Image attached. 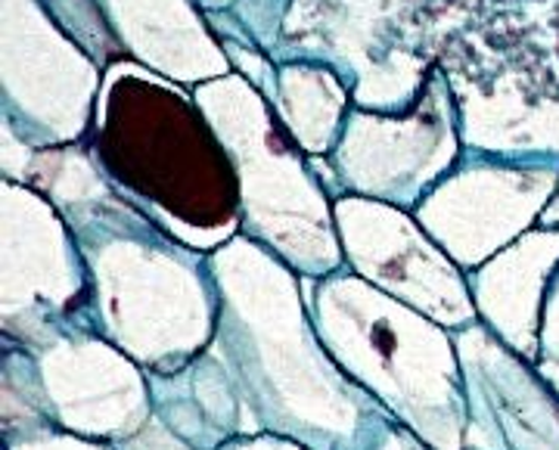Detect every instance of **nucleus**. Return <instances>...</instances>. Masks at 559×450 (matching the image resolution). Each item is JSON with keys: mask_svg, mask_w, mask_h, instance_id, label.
Instances as JSON below:
<instances>
[{"mask_svg": "<svg viewBox=\"0 0 559 450\" xmlns=\"http://www.w3.org/2000/svg\"><path fill=\"white\" fill-rule=\"evenodd\" d=\"M352 450H432L423 438H417L407 426H401L399 419H389L382 423L380 429L373 435H367L360 445H355Z\"/></svg>", "mask_w": 559, "mask_h": 450, "instance_id": "14", "label": "nucleus"}, {"mask_svg": "<svg viewBox=\"0 0 559 450\" xmlns=\"http://www.w3.org/2000/svg\"><path fill=\"white\" fill-rule=\"evenodd\" d=\"M28 352L57 429L121 445L156 416L146 370L97 327H69Z\"/></svg>", "mask_w": 559, "mask_h": 450, "instance_id": "7", "label": "nucleus"}, {"mask_svg": "<svg viewBox=\"0 0 559 450\" xmlns=\"http://www.w3.org/2000/svg\"><path fill=\"white\" fill-rule=\"evenodd\" d=\"M559 258V236H522L466 274L479 323L528 364H538L547 276Z\"/></svg>", "mask_w": 559, "mask_h": 450, "instance_id": "10", "label": "nucleus"}, {"mask_svg": "<svg viewBox=\"0 0 559 450\" xmlns=\"http://www.w3.org/2000/svg\"><path fill=\"white\" fill-rule=\"evenodd\" d=\"M318 339L340 370L432 450L466 448V389L454 333L355 271L301 276Z\"/></svg>", "mask_w": 559, "mask_h": 450, "instance_id": "3", "label": "nucleus"}, {"mask_svg": "<svg viewBox=\"0 0 559 450\" xmlns=\"http://www.w3.org/2000/svg\"><path fill=\"white\" fill-rule=\"evenodd\" d=\"M119 450H197L190 448L187 441H180L175 431L168 429L162 419H150L143 429L134 435V438H128V441H121V445H116Z\"/></svg>", "mask_w": 559, "mask_h": 450, "instance_id": "15", "label": "nucleus"}, {"mask_svg": "<svg viewBox=\"0 0 559 450\" xmlns=\"http://www.w3.org/2000/svg\"><path fill=\"white\" fill-rule=\"evenodd\" d=\"M69 227L91 276L97 333L146 372L178 370L212 345L221 295L209 254L116 199L69 217Z\"/></svg>", "mask_w": 559, "mask_h": 450, "instance_id": "2", "label": "nucleus"}, {"mask_svg": "<svg viewBox=\"0 0 559 450\" xmlns=\"http://www.w3.org/2000/svg\"><path fill=\"white\" fill-rule=\"evenodd\" d=\"M3 450H119L116 445L106 441H91V438H79L62 429H50L35 438H22L13 445H3Z\"/></svg>", "mask_w": 559, "mask_h": 450, "instance_id": "13", "label": "nucleus"}, {"mask_svg": "<svg viewBox=\"0 0 559 450\" xmlns=\"http://www.w3.org/2000/svg\"><path fill=\"white\" fill-rule=\"evenodd\" d=\"M209 258L221 295L212 352L227 364L261 431L311 450H352L395 419L323 348L289 264L242 234Z\"/></svg>", "mask_w": 559, "mask_h": 450, "instance_id": "1", "label": "nucleus"}, {"mask_svg": "<svg viewBox=\"0 0 559 450\" xmlns=\"http://www.w3.org/2000/svg\"><path fill=\"white\" fill-rule=\"evenodd\" d=\"M466 389L463 450H559V394L481 323L454 333Z\"/></svg>", "mask_w": 559, "mask_h": 450, "instance_id": "8", "label": "nucleus"}, {"mask_svg": "<svg viewBox=\"0 0 559 450\" xmlns=\"http://www.w3.org/2000/svg\"><path fill=\"white\" fill-rule=\"evenodd\" d=\"M218 450H311L293 441V438H280V435H271V431H261V435H246V438H234L227 441L224 448Z\"/></svg>", "mask_w": 559, "mask_h": 450, "instance_id": "16", "label": "nucleus"}, {"mask_svg": "<svg viewBox=\"0 0 559 450\" xmlns=\"http://www.w3.org/2000/svg\"><path fill=\"white\" fill-rule=\"evenodd\" d=\"M69 327H94L91 276L75 234L44 199L3 183L0 339L35 348Z\"/></svg>", "mask_w": 559, "mask_h": 450, "instance_id": "5", "label": "nucleus"}, {"mask_svg": "<svg viewBox=\"0 0 559 450\" xmlns=\"http://www.w3.org/2000/svg\"><path fill=\"white\" fill-rule=\"evenodd\" d=\"M215 134L240 183V234L264 246L299 276L345 268L333 205L323 199L293 146L261 116L215 112Z\"/></svg>", "mask_w": 559, "mask_h": 450, "instance_id": "4", "label": "nucleus"}, {"mask_svg": "<svg viewBox=\"0 0 559 450\" xmlns=\"http://www.w3.org/2000/svg\"><path fill=\"white\" fill-rule=\"evenodd\" d=\"M153 411L168 429L197 450H218L234 438L261 435L255 413L212 345L183 367L146 372Z\"/></svg>", "mask_w": 559, "mask_h": 450, "instance_id": "11", "label": "nucleus"}, {"mask_svg": "<svg viewBox=\"0 0 559 450\" xmlns=\"http://www.w3.org/2000/svg\"><path fill=\"white\" fill-rule=\"evenodd\" d=\"M50 429L57 423L47 411L35 354L0 339V441L13 445Z\"/></svg>", "mask_w": 559, "mask_h": 450, "instance_id": "12", "label": "nucleus"}, {"mask_svg": "<svg viewBox=\"0 0 559 450\" xmlns=\"http://www.w3.org/2000/svg\"><path fill=\"white\" fill-rule=\"evenodd\" d=\"M513 177L516 175L473 165L444 180L417 205L423 230L454 258L463 274L513 246L522 224L532 215L522 202V183Z\"/></svg>", "mask_w": 559, "mask_h": 450, "instance_id": "9", "label": "nucleus"}, {"mask_svg": "<svg viewBox=\"0 0 559 450\" xmlns=\"http://www.w3.org/2000/svg\"><path fill=\"white\" fill-rule=\"evenodd\" d=\"M333 215L348 271L451 333L479 323L466 274L417 217L364 197L333 202Z\"/></svg>", "mask_w": 559, "mask_h": 450, "instance_id": "6", "label": "nucleus"}]
</instances>
